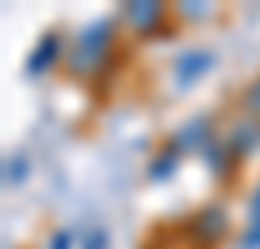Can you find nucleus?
I'll list each match as a JSON object with an SVG mask.
<instances>
[{"instance_id":"obj_1","label":"nucleus","mask_w":260,"mask_h":249,"mask_svg":"<svg viewBox=\"0 0 260 249\" xmlns=\"http://www.w3.org/2000/svg\"><path fill=\"white\" fill-rule=\"evenodd\" d=\"M113 43H117V20L101 16V20L86 23V27L74 35V43H70V59H66L70 74H74V78L105 74L109 59H113Z\"/></svg>"},{"instance_id":"obj_2","label":"nucleus","mask_w":260,"mask_h":249,"mask_svg":"<svg viewBox=\"0 0 260 249\" xmlns=\"http://www.w3.org/2000/svg\"><path fill=\"white\" fill-rule=\"evenodd\" d=\"M183 234L190 238V245L194 249H214L225 241L229 234V210L221 203H210L202 206V210H194V214L183 222Z\"/></svg>"},{"instance_id":"obj_3","label":"nucleus","mask_w":260,"mask_h":249,"mask_svg":"<svg viewBox=\"0 0 260 249\" xmlns=\"http://www.w3.org/2000/svg\"><path fill=\"white\" fill-rule=\"evenodd\" d=\"M225 152L233 160H249L252 152H260V117H245V121H233L221 136Z\"/></svg>"},{"instance_id":"obj_4","label":"nucleus","mask_w":260,"mask_h":249,"mask_svg":"<svg viewBox=\"0 0 260 249\" xmlns=\"http://www.w3.org/2000/svg\"><path fill=\"white\" fill-rule=\"evenodd\" d=\"M167 20V4H155V0H136V4H124V23H128L136 35H155Z\"/></svg>"},{"instance_id":"obj_5","label":"nucleus","mask_w":260,"mask_h":249,"mask_svg":"<svg viewBox=\"0 0 260 249\" xmlns=\"http://www.w3.org/2000/svg\"><path fill=\"white\" fill-rule=\"evenodd\" d=\"M58 59H62V35H58V32H43V35H39V43L31 47V54H27V74L39 78L43 70H51Z\"/></svg>"},{"instance_id":"obj_6","label":"nucleus","mask_w":260,"mask_h":249,"mask_svg":"<svg viewBox=\"0 0 260 249\" xmlns=\"http://www.w3.org/2000/svg\"><path fill=\"white\" fill-rule=\"evenodd\" d=\"M210 144H214L210 117H190L183 129L175 132V148H179V152H206Z\"/></svg>"},{"instance_id":"obj_7","label":"nucleus","mask_w":260,"mask_h":249,"mask_svg":"<svg viewBox=\"0 0 260 249\" xmlns=\"http://www.w3.org/2000/svg\"><path fill=\"white\" fill-rule=\"evenodd\" d=\"M210 63H214V54L202 51V47H194V51H186L175 59V82L179 86H190V82H198V78L210 70Z\"/></svg>"},{"instance_id":"obj_8","label":"nucleus","mask_w":260,"mask_h":249,"mask_svg":"<svg viewBox=\"0 0 260 249\" xmlns=\"http://www.w3.org/2000/svg\"><path fill=\"white\" fill-rule=\"evenodd\" d=\"M241 249H260V183L249 195V222H245V234H241Z\"/></svg>"},{"instance_id":"obj_9","label":"nucleus","mask_w":260,"mask_h":249,"mask_svg":"<svg viewBox=\"0 0 260 249\" xmlns=\"http://www.w3.org/2000/svg\"><path fill=\"white\" fill-rule=\"evenodd\" d=\"M179 156H183V152L175 148V144L159 148V152H155V160L148 163V175H152V179H167V175H175V172H179Z\"/></svg>"},{"instance_id":"obj_10","label":"nucleus","mask_w":260,"mask_h":249,"mask_svg":"<svg viewBox=\"0 0 260 249\" xmlns=\"http://www.w3.org/2000/svg\"><path fill=\"white\" fill-rule=\"evenodd\" d=\"M23 179H27V156L12 152L8 160H4V183L16 187V183H23Z\"/></svg>"},{"instance_id":"obj_11","label":"nucleus","mask_w":260,"mask_h":249,"mask_svg":"<svg viewBox=\"0 0 260 249\" xmlns=\"http://www.w3.org/2000/svg\"><path fill=\"white\" fill-rule=\"evenodd\" d=\"M78 249H109V230L105 226H93L86 238L78 241Z\"/></svg>"},{"instance_id":"obj_12","label":"nucleus","mask_w":260,"mask_h":249,"mask_svg":"<svg viewBox=\"0 0 260 249\" xmlns=\"http://www.w3.org/2000/svg\"><path fill=\"white\" fill-rule=\"evenodd\" d=\"M74 241H78L74 230H54L51 241H47V249H74Z\"/></svg>"},{"instance_id":"obj_13","label":"nucleus","mask_w":260,"mask_h":249,"mask_svg":"<svg viewBox=\"0 0 260 249\" xmlns=\"http://www.w3.org/2000/svg\"><path fill=\"white\" fill-rule=\"evenodd\" d=\"M245 109H249L252 117H260V78L252 82L249 90H245Z\"/></svg>"},{"instance_id":"obj_14","label":"nucleus","mask_w":260,"mask_h":249,"mask_svg":"<svg viewBox=\"0 0 260 249\" xmlns=\"http://www.w3.org/2000/svg\"><path fill=\"white\" fill-rule=\"evenodd\" d=\"M179 12H183V16H190V20H194V16H210V8H198L194 0H186V4H183Z\"/></svg>"}]
</instances>
